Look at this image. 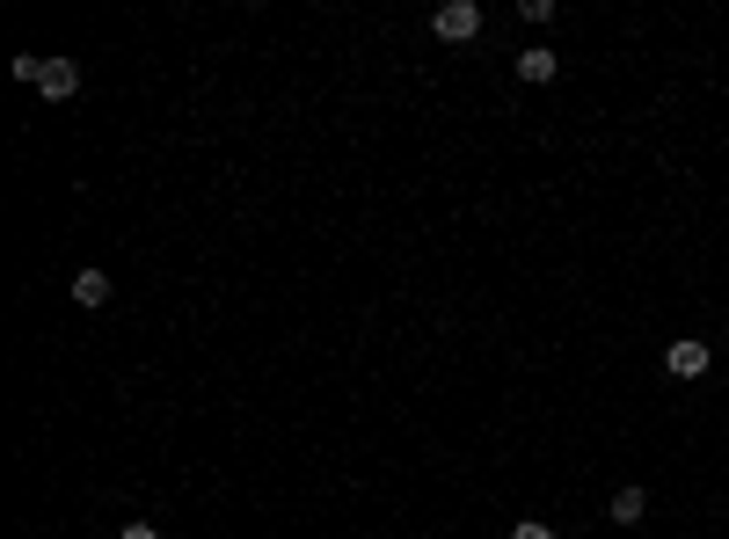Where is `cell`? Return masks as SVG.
I'll return each mask as SVG.
<instances>
[{
    "label": "cell",
    "instance_id": "obj_1",
    "mask_svg": "<svg viewBox=\"0 0 729 539\" xmlns=\"http://www.w3.org/2000/svg\"><path fill=\"white\" fill-rule=\"evenodd\" d=\"M431 37H438V44H474V37H482V8H474V0H445V8H431Z\"/></svg>",
    "mask_w": 729,
    "mask_h": 539
},
{
    "label": "cell",
    "instance_id": "obj_2",
    "mask_svg": "<svg viewBox=\"0 0 729 539\" xmlns=\"http://www.w3.org/2000/svg\"><path fill=\"white\" fill-rule=\"evenodd\" d=\"M708 365H715V350L700 343V335H678V343L664 350V372H671V380H700Z\"/></svg>",
    "mask_w": 729,
    "mask_h": 539
},
{
    "label": "cell",
    "instance_id": "obj_3",
    "mask_svg": "<svg viewBox=\"0 0 729 539\" xmlns=\"http://www.w3.org/2000/svg\"><path fill=\"white\" fill-rule=\"evenodd\" d=\"M37 95H44V103H73V95H81V66H73V59H44Z\"/></svg>",
    "mask_w": 729,
    "mask_h": 539
},
{
    "label": "cell",
    "instance_id": "obj_4",
    "mask_svg": "<svg viewBox=\"0 0 729 539\" xmlns=\"http://www.w3.org/2000/svg\"><path fill=\"white\" fill-rule=\"evenodd\" d=\"M562 73V52H547V44H525L518 52V81H533V87H547Z\"/></svg>",
    "mask_w": 729,
    "mask_h": 539
},
{
    "label": "cell",
    "instance_id": "obj_5",
    "mask_svg": "<svg viewBox=\"0 0 729 539\" xmlns=\"http://www.w3.org/2000/svg\"><path fill=\"white\" fill-rule=\"evenodd\" d=\"M613 525H643L649 518V496H643V488H613Z\"/></svg>",
    "mask_w": 729,
    "mask_h": 539
},
{
    "label": "cell",
    "instance_id": "obj_6",
    "mask_svg": "<svg viewBox=\"0 0 729 539\" xmlns=\"http://www.w3.org/2000/svg\"><path fill=\"white\" fill-rule=\"evenodd\" d=\"M73 307H88V313L110 307V278H103V270H81V278H73Z\"/></svg>",
    "mask_w": 729,
    "mask_h": 539
},
{
    "label": "cell",
    "instance_id": "obj_7",
    "mask_svg": "<svg viewBox=\"0 0 729 539\" xmlns=\"http://www.w3.org/2000/svg\"><path fill=\"white\" fill-rule=\"evenodd\" d=\"M511 539H562V532H555V525H533V518H525V525H511Z\"/></svg>",
    "mask_w": 729,
    "mask_h": 539
},
{
    "label": "cell",
    "instance_id": "obj_8",
    "mask_svg": "<svg viewBox=\"0 0 729 539\" xmlns=\"http://www.w3.org/2000/svg\"><path fill=\"white\" fill-rule=\"evenodd\" d=\"M117 539H161V525H124Z\"/></svg>",
    "mask_w": 729,
    "mask_h": 539
}]
</instances>
